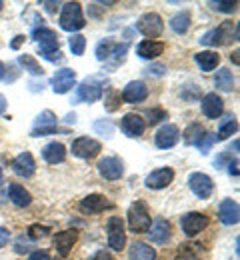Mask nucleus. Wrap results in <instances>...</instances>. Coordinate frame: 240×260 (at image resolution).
I'll use <instances>...</instances> for the list:
<instances>
[{"label": "nucleus", "instance_id": "obj_1", "mask_svg": "<svg viewBox=\"0 0 240 260\" xmlns=\"http://www.w3.org/2000/svg\"><path fill=\"white\" fill-rule=\"evenodd\" d=\"M86 20L82 16V8L78 2H66L62 4V14H60V28L66 32H76L84 28Z\"/></svg>", "mask_w": 240, "mask_h": 260}, {"label": "nucleus", "instance_id": "obj_2", "mask_svg": "<svg viewBox=\"0 0 240 260\" xmlns=\"http://www.w3.org/2000/svg\"><path fill=\"white\" fill-rule=\"evenodd\" d=\"M236 28H238V26H236L232 20H224L218 28L206 32L204 36L200 38V42H202L204 46H222V44H228V42L232 40V32H236Z\"/></svg>", "mask_w": 240, "mask_h": 260}, {"label": "nucleus", "instance_id": "obj_3", "mask_svg": "<svg viewBox=\"0 0 240 260\" xmlns=\"http://www.w3.org/2000/svg\"><path fill=\"white\" fill-rule=\"evenodd\" d=\"M128 226L134 234H142L150 228V214L144 202H134L128 208Z\"/></svg>", "mask_w": 240, "mask_h": 260}, {"label": "nucleus", "instance_id": "obj_4", "mask_svg": "<svg viewBox=\"0 0 240 260\" xmlns=\"http://www.w3.org/2000/svg\"><path fill=\"white\" fill-rule=\"evenodd\" d=\"M106 236H108V246L112 250H122L126 244V230H124V222L118 216L108 218L106 222Z\"/></svg>", "mask_w": 240, "mask_h": 260}, {"label": "nucleus", "instance_id": "obj_5", "mask_svg": "<svg viewBox=\"0 0 240 260\" xmlns=\"http://www.w3.org/2000/svg\"><path fill=\"white\" fill-rule=\"evenodd\" d=\"M136 28H138V32H142L146 38L154 40V38H158V36L162 34L164 22H162V18H160L156 12H146V14H142V16L138 18Z\"/></svg>", "mask_w": 240, "mask_h": 260}, {"label": "nucleus", "instance_id": "obj_6", "mask_svg": "<svg viewBox=\"0 0 240 260\" xmlns=\"http://www.w3.org/2000/svg\"><path fill=\"white\" fill-rule=\"evenodd\" d=\"M102 150V144L94 138H88V136H80L72 142V154L78 156V158H84V160H90L94 156H98Z\"/></svg>", "mask_w": 240, "mask_h": 260}, {"label": "nucleus", "instance_id": "obj_7", "mask_svg": "<svg viewBox=\"0 0 240 260\" xmlns=\"http://www.w3.org/2000/svg\"><path fill=\"white\" fill-rule=\"evenodd\" d=\"M188 186L198 198H210L214 192V182L204 172H192L188 176Z\"/></svg>", "mask_w": 240, "mask_h": 260}, {"label": "nucleus", "instance_id": "obj_8", "mask_svg": "<svg viewBox=\"0 0 240 260\" xmlns=\"http://www.w3.org/2000/svg\"><path fill=\"white\" fill-rule=\"evenodd\" d=\"M208 216L206 214H200V212H188L180 218V228L186 236H196L198 232H202L206 226H208Z\"/></svg>", "mask_w": 240, "mask_h": 260}, {"label": "nucleus", "instance_id": "obj_9", "mask_svg": "<svg viewBox=\"0 0 240 260\" xmlns=\"http://www.w3.org/2000/svg\"><path fill=\"white\" fill-rule=\"evenodd\" d=\"M50 84H52V90L56 94H64V92H68V90L74 88V84H76V72L70 70V68H62V70H58L52 76Z\"/></svg>", "mask_w": 240, "mask_h": 260}, {"label": "nucleus", "instance_id": "obj_10", "mask_svg": "<svg viewBox=\"0 0 240 260\" xmlns=\"http://www.w3.org/2000/svg\"><path fill=\"white\" fill-rule=\"evenodd\" d=\"M98 172L106 180H118L124 174V164L118 156H106L98 162Z\"/></svg>", "mask_w": 240, "mask_h": 260}, {"label": "nucleus", "instance_id": "obj_11", "mask_svg": "<svg viewBox=\"0 0 240 260\" xmlns=\"http://www.w3.org/2000/svg\"><path fill=\"white\" fill-rule=\"evenodd\" d=\"M76 240H78V232H76L74 228H70V230H62V232L54 234L52 244H54L56 252L64 258V256H68L70 254V250H72V246L76 244Z\"/></svg>", "mask_w": 240, "mask_h": 260}, {"label": "nucleus", "instance_id": "obj_12", "mask_svg": "<svg viewBox=\"0 0 240 260\" xmlns=\"http://www.w3.org/2000/svg\"><path fill=\"white\" fill-rule=\"evenodd\" d=\"M35 40L40 44V54H46V52H54L58 50V34L50 28H35L32 30Z\"/></svg>", "mask_w": 240, "mask_h": 260}, {"label": "nucleus", "instance_id": "obj_13", "mask_svg": "<svg viewBox=\"0 0 240 260\" xmlns=\"http://www.w3.org/2000/svg\"><path fill=\"white\" fill-rule=\"evenodd\" d=\"M174 180V170L172 168H158L154 172H150L144 180L146 188H152V190H160V188H166Z\"/></svg>", "mask_w": 240, "mask_h": 260}, {"label": "nucleus", "instance_id": "obj_14", "mask_svg": "<svg viewBox=\"0 0 240 260\" xmlns=\"http://www.w3.org/2000/svg\"><path fill=\"white\" fill-rule=\"evenodd\" d=\"M78 208L84 214H98V212H102L106 208H112V202H108V198L104 194H88L86 198H82Z\"/></svg>", "mask_w": 240, "mask_h": 260}, {"label": "nucleus", "instance_id": "obj_15", "mask_svg": "<svg viewBox=\"0 0 240 260\" xmlns=\"http://www.w3.org/2000/svg\"><path fill=\"white\" fill-rule=\"evenodd\" d=\"M12 170H14V174L20 176V178H30L36 172L35 156H32L30 152H20V154L12 160Z\"/></svg>", "mask_w": 240, "mask_h": 260}, {"label": "nucleus", "instance_id": "obj_16", "mask_svg": "<svg viewBox=\"0 0 240 260\" xmlns=\"http://www.w3.org/2000/svg\"><path fill=\"white\" fill-rule=\"evenodd\" d=\"M218 216H220V222L226 224V226H232L240 220V208L238 202L232 200V198H226L220 202V208H218Z\"/></svg>", "mask_w": 240, "mask_h": 260}, {"label": "nucleus", "instance_id": "obj_17", "mask_svg": "<svg viewBox=\"0 0 240 260\" xmlns=\"http://www.w3.org/2000/svg\"><path fill=\"white\" fill-rule=\"evenodd\" d=\"M200 106H202V112H204L206 118H212V120L220 118V114L224 110V102H222V98L218 96L216 92L204 94L202 100H200Z\"/></svg>", "mask_w": 240, "mask_h": 260}, {"label": "nucleus", "instance_id": "obj_18", "mask_svg": "<svg viewBox=\"0 0 240 260\" xmlns=\"http://www.w3.org/2000/svg\"><path fill=\"white\" fill-rule=\"evenodd\" d=\"M180 138V128L176 124H164L162 128L156 132L154 136V144L158 148H172Z\"/></svg>", "mask_w": 240, "mask_h": 260}, {"label": "nucleus", "instance_id": "obj_19", "mask_svg": "<svg viewBox=\"0 0 240 260\" xmlns=\"http://www.w3.org/2000/svg\"><path fill=\"white\" fill-rule=\"evenodd\" d=\"M102 96V84L96 78H86L80 86H78V100L84 102H94Z\"/></svg>", "mask_w": 240, "mask_h": 260}, {"label": "nucleus", "instance_id": "obj_20", "mask_svg": "<svg viewBox=\"0 0 240 260\" xmlns=\"http://www.w3.org/2000/svg\"><path fill=\"white\" fill-rule=\"evenodd\" d=\"M146 96H148V88H146V84H144V82H140V80H132V82H128V84L124 86V90H122V100H124V102H128V104L142 102Z\"/></svg>", "mask_w": 240, "mask_h": 260}, {"label": "nucleus", "instance_id": "obj_21", "mask_svg": "<svg viewBox=\"0 0 240 260\" xmlns=\"http://www.w3.org/2000/svg\"><path fill=\"white\" fill-rule=\"evenodd\" d=\"M120 128H122V132H124L126 136L136 138V136H140V134L144 132L146 122H144V118H142V116H138V114H134V112H130V114H126V116L122 118Z\"/></svg>", "mask_w": 240, "mask_h": 260}, {"label": "nucleus", "instance_id": "obj_22", "mask_svg": "<svg viewBox=\"0 0 240 260\" xmlns=\"http://www.w3.org/2000/svg\"><path fill=\"white\" fill-rule=\"evenodd\" d=\"M148 234H150V240L154 244H166L168 238H170V224H168V220H164V218L154 220V224L148 228Z\"/></svg>", "mask_w": 240, "mask_h": 260}, {"label": "nucleus", "instance_id": "obj_23", "mask_svg": "<svg viewBox=\"0 0 240 260\" xmlns=\"http://www.w3.org/2000/svg\"><path fill=\"white\" fill-rule=\"evenodd\" d=\"M136 52L140 58L152 60V58H158L164 52V44L158 42V40H142L136 46Z\"/></svg>", "mask_w": 240, "mask_h": 260}, {"label": "nucleus", "instance_id": "obj_24", "mask_svg": "<svg viewBox=\"0 0 240 260\" xmlns=\"http://www.w3.org/2000/svg\"><path fill=\"white\" fill-rule=\"evenodd\" d=\"M42 158L48 164L64 162V158H66V148H64V144H60V142H50V144H46V146L42 148Z\"/></svg>", "mask_w": 240, "mask_h": 260}, {"label": "nucleus", "instance_id": "obj_25", "mask_svg": "<svg viewBox=\"0 0 240 260\" xmlns=\"http://www.w3.org/2000/svg\"><path fill=\"white\" fill-rule=\"evenodd\" d=\"M8 194H10L12 204L18 206V208H24V206H28V204L32 202L30 192H28L24 186H20V184H10V186H8Z\"/></svg>", "mask_w": 240, "mask_h": 260}, {"label": "nucleus", "instance_id": "obj_26", "mask_svg": "<svg viewBox=\"0 0 240 260\" xmlns=\"http://www.w3.org/2000/svg\"><path fill=\"white\" fill-rule=\"evenodd\" d=\"M128 258L130 260H156V250L152 246H148L146 242H134L128 250Z\"/></svg>", "mask_w": 240, "mask_h": 260}, {"label": "nucleus", "instance_id": "obj_27", "mask_svg": "<svg viewBox=\"0 0 240 260\" xmlns=\"http://www.w3.org/2000/svg\"><path fill=\"white\" fill-rule=\"evenodd\" d=\"M214 84L222 92H232L234 90V76L228 68H218L214 74Z\"/></svg>", "mask_w": 240, "mask_h": 260}, {"label": "nucleus", "instance_id": "obj_28", "mask_svg": "<svg viewBox=\"0 0 240 260\" xmlns=\"http://www.w3.org/2000/svg\"><path fill=\"white\" fill-rule=\"evenodd\" d=\"M194 60H196V64L200 66V70L210 72V70H214V68L218 66L220 56H218L214 50H202V52H198V54L194 56Z\"/></svg>", "mask_w": 240, "mask_h": 260}, {"label": "nucleus", "instance_id": "obj_29", "mask_svg": "<svg viewBox=\"0 0 240 260\" xmlns=\"http://www.w3.org/2000/svg\"><path fill=\"white\" fill-rule=\"evenodd\" d=\"M204 136H206V130L202 124H190L188 128L184 130V142L186 144H192V146H198Z\"/></svg>", "mask_w": 240, "mask_h": 260}, {"label": "nucleus", "instance_id": "obj_30", "mask_svg": "<svg viewBox=\"0 0 240 260\" xmlns=\"http://www.w3.org/2000/svg\"><path fill=\"white\" fill-rule=\"evenodd\" d=\"M170 28L176 34H184L188 28H190V14H188L186 10L174 14V16L170 18Z\"/></svg>", "mask_w": 240, "mask_h": 260}, {"label": "nucleus", "instance_id": "obj_31", "mask_svg": "<svg viewBox=\"0 0 240 260\" xmlns=\"http://www.w3.org/2000/svg\"><path fill=\"white\" fill-rule=\"evenodd\" d=\"M238 128V124H236V118L230 114V116H226L224 120H222V124H220V128H218V134L214 136V140H226L230 134H234Z\"/></svg>", "mask_w": 240, "mask_h": 260}, {"label": "nucleus", "instance_id": "obj_32", "mask_svg": "<svg viewBox=\"0 0 240 260\" xmlns=\"http://www.w3.org/2000/svg\"><path fill=\"white\" fill-rule=\"evenodd\" d=\"M18 62H20V66H22L24 70H28V72L35 74V76H40V74L44 72L32 54H20V56H18Z\"/></svg>", "mask_w": 240, "mask_h": 260}, {"label": "nucleus", "instance_id": "obj_33", "mask_svg": "<svg viewBox=\"0 0 240 260\" xmlns=\"http://www.w3.org/2000/svg\"><path fill=\"white\" fill-rule=\"evenodd\" d=\"M114 48H116V42H112L110 38H104V40L98 42V46H96V58L98 60H106L108 56L114 54Z\"/></svg>", "mask_w": 240, "mask_h": 260}, {"label": "nucleus", "instance_id": "obj_34", "mask_svg": "<svg viewBox=\"0 0 240 260\" xmlns=\"http://www.w3.org/2000/svg\"><path fill=\"white\" fill-rule=\"evenodd\" d=\"M104 108H106L108 112H114L116 108H120V92H118V90L110 88V90L104 94Z\"/></svg>", "mask_w": 240, "mask_h": 260}, {"label": "nucleus", "instance_id": "obj_35", "mask_svg": "<svg viewBox=\"0 0 240 260\" xmlns=\"http://www.w3.org/2000/svg\"><path fill=\"white\" fill-rule=\"evenodd\" d=\"M50 126H56V116H54V112H50V110L40 112L38 118H36L35 128H50Z\"/></svg>", "mask_w": 240, "mask_h": 260}, {"label": "nucleus", "instance_id": "obj_36", "mask_svg": "<svg viewBox=\"0 0 240 260\" xmlns=\"http://www.w3.org/2000/svg\"><path fill=\"white\" fill-rule=\"evenodd\" d=\"M70 44V50H72V54H76V56H80V54H84V48H86V38L82 36V34H72L68 40Z\"/></svg>", "mask_w": 240, "mask_h": 260}, {"label": "nucleus", "instance_id": "obj_37", "mask_svg": "<svg viewBox=\"0 0 240 260\" xmlns=\"http://www.w3.org/2000/svg\"><path fill=\"white\" fill-rule=\"evenodd\" d=\"M236 2H210V8L216 10V12H226V14H232L236 10Z\"/></svg>", "mask_w": 240, "mask_h": 260}, {"label": "nucleus", "instance_id": "obj_38", "mask_svg": "<svg viewBox=\"0 0 240 260\" xmlns=\"http://www.w3.org/2000/svg\"><path fill=\"white\" fill-rule=\"evenodd\" d=\"M146 114H148V124H158L160 120L166 118V112H164L162 108H152V110H148Z\"/></svg>", "mask_w": 240, "mask_h": 260}, {"label": "nucleus", "instance_id": "obj_39", "mask_svg": "<svg viewBox=\"0 0 240 260\" xmlns=\"http://www.w3.org/2000/svg\"><path fill=\"white\" fill-rule=\"evenodd\" d=\"M174 260H200V258H198V254H196L192 248H188V246H182V248L176 252Z\"/></svg>", "mask_w": 240, "mask_h": 260}, {"label": "nucleus", "instance_id": "obj_40", "mask_svg": "<svg viewBox=\"0 0 240 260\" xmlns=\"http://www.w3.org/2000/svg\"><path fill=\"white\" fill-rule=\"evenodd\" d=\"M48 230H50V228L44 226V224H32V226L28 228V236H30V238H44V236L48 234Z\"/></svg>", "mask_w": 240, "mask_h": 260}, {"label": "nucleus", "instance_id": "obj_41", "mask_svg": "<svg viewBox=\"0 0 240 260\" xmlns=\"http://www.w3.org/2000/svg\"><path fill=\"white\" fill-rule=\"evenodd\" d=\"M58 132H62V134H68V130L66 128H58V126H50V128H35L32 130V136H46V134H58Z\"/></svg>", "mask_w": 240, "mask_h": 260}, {"label": "nucleus", "instance_id": "obj_42", "mask_svg": "<svg viewBox=\"0 0 240 260\" xmlns=\"http://www.w3.org/2000/svg\"><path fill=\"white\" fill-rule=\"evenodd\" d=\"M94 130L96 132H106V138H110L112 136V132H114V126L110 124V122H104V120H98V122H94Z\"/></svg>", "mask_w": 240, "mask_h": 260}, {"label": "nucleus", "instance_id": "obj_43", "mask_svg": "<svg viewBox=\"0 0 240 260\" xmlns=\"http://www.w3.org/2000/svg\"><path fill=\"white\" fill-rule=\"evenodd\" d=\"M28 250H30V242L24 240V236H18V238H16V246H14V252L24 254V252H28Z\"/></svg>", "mask_w": 240, "mask_h": 260}, {"label": "nucleus", "instance_id": "obj_44", "mask_svg": "<svg viewBox=\"0 0 240 260\" xmlns=\"http://www.w3.org/2000/svg\"><path fill=\"white\" fill-rule=\"evenodd\" d=\"M212 142H214V136L206 132V136H204V138H202V142L198 144V150H200L202 154H206V152L210 150V146H212Z\"/></svg>", "mask_w": 240, "mask_h": 260}, {"label": "nucleus", "instance_id": "obj_45", "mask_svg": "<svg viewBox=\"0 0 240 260\" xmlns=\"http://www.w3.org/2000/svg\"><path fill=\"white\" fill-rule=\"evenodd\" d=\"M28 260H50V254H48L46 250H35V252L28 256Z\"/></svg>", "mask_w": 240, "mask_h": 260}, {"label": "nucleus", "instance_id": "obj_46", "mask_svg": "<svg viewBox=\"0 0 240 260\" xmlns=\"http://www.w3.org/2000/svg\"><path fill=\"white\" fill-rule=\"evenodd\" d=\"M46 60H50V62H60L62 60V54H60V50H54V52H46V54H42Z\"/></svg>", "mask_w": 240, "mask_h": 260}, {"label": "nucleus", "instance_id": "obj_47", "mask_svg": "<svg viewBox=\"0 0 240 260\" xmlns=\"http://www.w3.org/2000/svg\"><path fill=\"white\" fill-rule=\"evenodd\" d=\"M226 160H232V158H230V152H222V154H218L216 160H214V166H216V168H222V164L226 162Z\"/></svg>", "mask_w": 240, "mask_h": 260}, {"label": "nucleus", "instance_id": "obj_48", "mask_svg": "<svg viewBox=\"0 0 240 260\" xmlns=\"http://www.w3.org/2000/svg\"><path fill=\"white\" fill-rule=\"evenodd\" d=\"M8 240H10V232L6 228L0 226V248H4L8 244Z\"/></svg>", "mask_w": 240, "mask_h": 260}, {"label": "nucleus", "instance_id": "obj_49", "mask_svg": "<svg viewBox=\"0 0 240 260\" xmlns=\"http://www.w3.org/2000/svg\"><path fill=\"white\" fill-rule=\"evenodd\" d=\"M92 260H114V256H112L108 250H98V252L92 256Z\"/></svg>", "mask_w": 240, "mask_h": 260}, {"label": "nucleus", "instance_id": "obj_50", "mask_svg": "<svg viewBox=\"0 0 240 260\" xmlns=\"http://www.w3.org/2000/svg\"><path fill=\"white\" fill-rule=\"evenodd\" d=\"M228 172H230L232 176H238V160H230V162H228Z\"/></svg>", "mask_w": 240, "mask_h": 260}, {"label": "nucleus", "instance_id": "obj_51", "mask_svg": "<svg viewBox=\"0 0 240 260\" xmlns=\"http://www.w3.org/2000/svg\"><path fill=\"white\" fill-rule=\"evenodd\" d=\"M42 4H44V6H46V8L50 10V12H54V6L58 8V4H56V2H42Z\"/></svg>", "mask_w": 240, "mask_h": 260}, {"label": "nucleus", "instance_id": "obj_52", "mask_svg": "<svg viewBox=\"0 0 240 260\" xmlns=\"http://www.w3.org/2000/svg\"><path fill=\"white\" fill-rule=\"evenodd\" d=\"M4 110H6V98L0 94V114H2Z\"/></svg>", "mask_w": 240, "mask_h": 260}, {"label": "nucleus", "instance_id": "obj_53", "mask_svg": "<svg viewBox=\"0 0 240 260\" xmlns=\"http://www.w3.org/2000/svg\"><path fill=\"white\" fill-rule=\"evenodd\" d=\"M22 40H24V36H16V40H14V42H12V48H18V46H20V42H22Z\"/></svg>", "mask_w": 240, "mask_h": 260}, {"label": "nucleus", "instance_id": "obj_54", "mask_svg": "<svg viewBox=\"0 0 240 260\" xmlns=\"http://www.w3.org/2000/svg\"><path fill=\"white\" fill-rule=\"evenodd\" d=\"M64 120H66V122H72V124H74V122H76V114L72 112V114H68V116H66Z\"/></svg>", "mask_w": 240, "mask_h": 260}, {"label": "nucleus", "instance_id": "obj_55", "mask_svg": "<svg viewBox=\"0 0 240 260\" xmlns=\"http://www.w3.org/2000/svg\"><path fill=\"white\" fill-rule=\"evenodd\" d=\"M230 60H234V64H238V50H234V52H232Z\"/></svg>", "mask_w": 240, "mask_h": 260}, {"label": "nucleus", "instance_id": "obj_56", "mask_svg": "<svg viewBox=\"0 0 240 260\" xmlns=\"http://www.w3.org/2000/svg\"><path fill=\"white\" fill-rule=\"evenodd\" d=\"M2 76H4V64L0 62V80H2Z\"/></svg>", "mask_w": 240, "mask_h": 260}, {"label": "nucleus", "instance_id": "obj_57", "mask_svg": "<svg viewBox=\"0 0 240 260\" xmlns=\"http://www.w3.org/2000/svg\"><path fill=\"white\" fill-rule=\"evenodd\" d=\"M2 182H4V174H2V170H0V186H2Z\"/></svg>", "mask_w": 240, "mask_h": 260}, {"label": "nucleus", "instance_id": "obj_58", "mask_svg": "<svg viewBox=\"0 0 240 260\" xmlns=\"http://www.w3.org/2000/svg\"><path fill=\"white\" fill-rule=\"evenodd\" d=\"M2 8H4V2H2V0H0V10H2Z\"/></svg>", "mask_w": 240, "mask_h": 260}]
</instances>
